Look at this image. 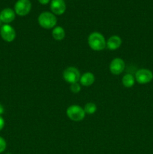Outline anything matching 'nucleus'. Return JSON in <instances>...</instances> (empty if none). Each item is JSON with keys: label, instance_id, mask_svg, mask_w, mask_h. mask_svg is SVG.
I'll return each instance as SVG.
<instances>
[{"label": "nucleus", "instance_id": "13", "mask_svg": "<svg viewBox=\"0 0 153 154\" xmlns=\"http://www.w3.org/2000/svg\"><path fill=\"white\" fill-rule=\"evenodd\" d=\"M52 35L56 41H62L65 37V32L62 26H56L52 29Z\"/></svg>", "mask_w": 153, "mask_h": 154}, {"label": "nucleus", "instance_id": "6", "mask_svg": "<svg viewBox=\"0 0 153 154\" xmlns=\"http://www.w3.org/2000/svg\"><path fill=\"white\" fill-rule=\"evenodd\" d=\"M135 80L140 84L149 83L153 79V74L150 70L146 69H139L135 74Z\"/></svg>", "mask_w": 153, "mask_h": 154}, {"label": "nucleus", "instance_id": "17", "mask_svg": "<svg viewBox=\"0 0 153 154\" xmlns=\"http://www.w3.org/2000/svg\"><path fill=\"white\" fill-rule=\"evenodd\" d=\"M6 147H7V144H6L5 140L2 137L0 136V153L4 151V150L6 149Z\"/></svg>", "mask_w": 153, "mask_h": 154}, {"label": "nucleus", "instance_id": "14", "mask_svg": "<svg viewBox=\"0 0 153 154\" xmlns=\"http://www.w3.org/2000/svg\"><path fill=\"white\" fill-rule=\"evenodd\" d=\"M135 78L130 74H126L125 75H124V77L122 78V82L124 87H127V88H130L132 87L135 84Z\"/></svg>", "mask_w": 153, "mask_h": 154}, {"label": "nucleus", "instance_id": "7", "mask_svg": "<svg viewBox=\"0 0 153 154\" xmlns=\"http://www.w3.org/2000/svg\"><path fill=\"white\" fill-rule=\"evenodd\" d=\"M0 35L4 42H12L16 38L14 29L9 24H4L0 29Z\"/></svg>", "mask_w": 153, "mask_h": 154}, {"label": "nucleus", "instance_id": "10", "mask_svg": "<svg viewBox=\"0 0 153 154\" xmlns=\"http://www.w3.org/2000/svg\"><path fill=\"white\" fill-rule=\"evenodd\" d=\"M15 11L10 8H4L0 12V20L2 22L8 24L11 23L15 19Z\"/></svg>", "mask_w": 153, "mask_h": 154}, {"label": "nucleus", "instance_id": "4", "mask_svg": "<svg viewBox=\"0 0 153 154\" xmlns=\"http://www.w3.org/2000/svg\"><path fill=\"white\" fill-rule=\"evenodd\" d=\"M62 77L63 79L66 82L71 84L74 83L78 82L81 76L80 71L76 68L70 66V67H68L67 69H64L62 74Z\"/></svg>", "mask_w": 153, "mask_h": 154}, {"label": "nucleus", "instance_id": "19", "mask_svg": "<svg viewBox=\"0 0 153 154\" xmlns=\"http://www.w3.org/2000/svg\"><path fill=\"white\" fill-rule=\"evenodd\" d=\"M39 2L42 5H46L50 2V0H38Z\"/></svg>", "mask_w": 153, "mask_h": 154}, {"label": "nucleus", "instance_id": "16", "mask_svg": "<svg viewBox=\"0 0 153 154\" xmlns=\"http://www.w3.org/2000/svg\"><path fill=\"white\" fill-rule=\"evenodd\" d=\"M70 90L72 93H78L81 90V86L80 84L76 83H74V84H71L70 86Z\"/></svg>", "mask_w": 153, "mask_h": 154}, {"label": "nucleus", "instance_id": "1", "mask_svg": "<svg viewBox=\"0 0 153 154\" xmlns=\"http://www.w3.org/2000/svg\"><path fill=\"white\" fill-rule=\"evenodd\" d=\"M88 44L91 49L95 51H100L106 47V42L103 35L98 32L91 33L88 38Z\"/></svg>", "mask_w": 153, "mask_h": 154}, {"label": "nucleus", "instance_id": "15", "mask_svg": "<svg viewBox=\"0 0 153 154\" xmlns=\"http://www.w3.org/2000/svg\"><path fill=\"white\" fill-rule=\"evenodd\" d=\"M83 109L86 114H89V115H92V114H94L96 112V111H97V106L93 102H88V103L86 104Z\"/></svg>", "mask_w": 153, "mask_h": 154}, {"label": "nucleus", "instance_id": "20", "mask_svg": "<svg viewBox=\"0 0 153 154\" xmlns=\"http://www.w3.org/2000/svg\"><path fill=\"white\" fill-rule=\"evenodd\" d=\"M4 107H3L2 105L1 104H0V116H1L2 114H3V113H4Z\"/></svg>", "mask_w": 153, "mask_h": 154}, {"label": "nucleus", "instance_id": "3", "mask_svg": "<svg viewBox=\"0 0 153 154\" xmlns=\"http://www.w3.org/2000/svg\"><path fill=\"white\" fill-rule=\"evenodd\" d=\"M68 117L70 120L74 122H80L82 121L85 118L86 113L84 111V109L80 107V105H73L69 106L67 108L66 111Z\"/></svg>", "mask_w": 153, "mask_h": 154}, {"label": "nucleus", "instance_id": "18", "mask_svg": "<svg viewBox=\"0 0 153 154\" xmlns=\"http://www.w3.org/2000/svg\"><path fill=\"white\" fill-rule=\"evenodd\" d=\"M4 120L2 116H0V131L4 128Z\"/></svg>", "mask_w": 153, "mask_h": 154}, {"label": "nucleus", "instance_id": "2", "mask_svg": "<svg viewBox=\"0 0 153 154\" xmlns=\"http://www.w3.org/2000/svg\"><path fill=\"white\" fill-rule=\"evenodd\" d=\"M38 23L42 28L46 29H52L56 25L57 18L51 12L45 11L40 14L38 18Z\"/></svg>", "mask_w": 153, "mask_h": 154}, {"label": "nucleus", "instance_id": "12", "mask_svg": "<svg viewBox=\"0 0 153 154\" xmlns=\"http://www.w3.org/2000/svg\"><path fill=\"white\" fill-rule=\"evenodd\" d=\"M95 81L94 75L92 72H86L80 78V82L81 85L84 87H89L92 85Z\"/></svg>", "mask_w": 153, "mask_h": 154}, {"label": "nucleus", "instance_id": "8", "mask_svg": "<svg viewBox=\"0 0 153 154\" xmlns=\"http://www.w3.org/2000/svg\"><path fill=\"white\" fill-rule=\"evenodd\" d=\"M125 67L124 61L121 58H115L111 61L110 64V71L112 75H118L122 73Z\"/></svg>", "mask_w": 153, "mask_h": 154}, {"label": "nucleus", "instance_id": "21", "mask_svg": "<svg viewBox=\"0 0 153 154\" xmlns=\"http://www.w3.org/2000/svg\"><path fill=\"white\" fill-rule=\"evenodd\" d=\"M1 23H2V21H1V20H0V27H1Z\"/></svg>", "mask_w": 153, "mask_h": 154}, {"label": "nucleus", "instance_id": "5", "mask_svg": "<svg viewBox=\"0 0 153 154\" xmlns=\"http://www.w3.org/2000/svg\"><path fill=\"white\" fill-rule=\"evenodd\" d=\"M32 8L29 0H18L14 5V11L19 16H26L30 12Z\"/></svg>", "mask_w": 153, "mask_h": 154}, {"label": "nucleus", "instance_id": "9", "mask_svg": "<svg viewBox=\"0 0 153 154\" xmlns=\"http://www.w3.org/2000/svg\"><path fill=\"white\" fill-rule=\"evenodd\" d=\"M50 9L53 14L62 15L66 10V5L63 0H52Z\"/></svg>", "mask_w": 153, "mask_h": 154}, {"label": "nucleus", "instance_id": "11", "mask_svg": "<svg viewBox=\"0 0 153 154\" xmlns=\"http://www.w3.org/2000/svg\"><path fill=\"white\" fill-rule=\"evenodd\" d=\"M122 39L118 35H112L106 42V48L110 51H116L122 45Z\"/></svg>", "mask_w": 153, "mask_h": 154}]
</instances>
